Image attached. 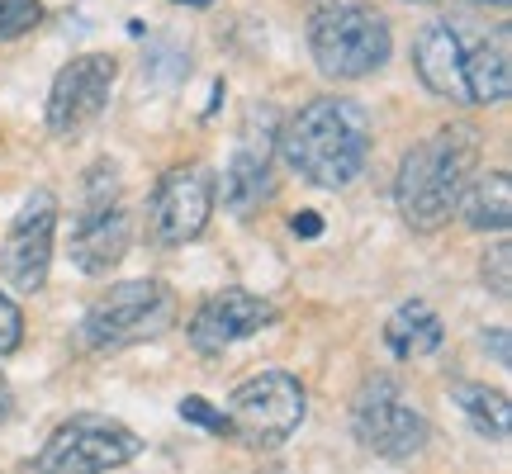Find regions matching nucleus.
I'll return each mask as SVG.
<instances>
[{
    "mask_svg": "<svg viewBox=\"0 0 512 474\" xmlns=\"http://www.w3.org/2000/svg\"><path fill=\"white\" fill-rule=\"evenodd\" d=\"M275 133H280V119L271 114V105H252L238 147L228 157V171H223V209H233L238 219H252L256 209L271 204L275 195Z\"/></svg>",
    "mask_w": 512,
    "mask_h": 474,
    "instance_id": "obj_10",
    "label": "nucleus"
},
{
    "mask_svg": "<svg viewBox=\"0 0 512 474\" xmlns=\"http://www.w3.org/2000/svg\"><path fill=\"white\" fill-rule=\"evenodd\" d=\"M446 342V328H441L437 309L427 299H408L394 309V318L384 323V347L394 351L399 361H418V356H432V351Z\"/></svg>",
    "mask_w": 512,
    "mask_h": 474,
    "instance_id": "obj_16",
    "label": "nucleus"
},
{
    "mask_svg": "<svg viewBox=\"0 0 512 474\" xmlns=\"http://www.w3.org/2000/svg\"><path fill=\"white\" fill-rule=\"evenodd\" d=\"M290 228H294V237H318L323 233V219H318L313 209H304V214H294L290 219Z\"/></svg>",
    "mask_w": 512,
    "mask_h": 474,
    "instance_id": "obj_24",
    "label": "nucleus"
},
{
    "mask_svg": "<svg viewBox=\"0 0 512 474\" xmlns=\"http://www.w3.org/2000/svg\"><path fill=\"white\" fill-rule=\"evenodd\" d=\"M451 399H456V408L465 413V422L475 427L479 437L489 441H508L512 432V403L503 389H489V384H451Z\"/></svg>",
    "mask_w": 512,
    "mask_h": 474,
    "instance_id": "obj_18",
    "label": "nucleus"
},
{
    "mask_svg": "<svg viewBox=\"0 0 512 474\" xmlns=\"http://www.w3.org/2000/svg\"><path fill=\"white\" fill-rule=\"evenodd\" d=\"M15 413V394H10V384H5V375H0V422Z\"/></svg>",
    "mask_w": 512,
    "mask_h": 474,
    "instance_id": "obj_26",
    "label": "nucleus"
},
{
    "mask_svg": "<svg viewBox=\"0 0 512 474\" xmlns=\"http://www.w3.org/2000/svg\"><path fill=\"white\" fill-rule=\"evenodd\" d=\"M479 133L470 124H446L418 147H408L394 176V204L413 233H437L456 214L465 181L475 176Z\"/></svg>",
    "mask_w": 512,
    "mask_h": 474,
    "instance_id": "obj_2",
    "label": "nucleus"
},
{
    "mask_svg": "<svg viewBox=\"0 0 512 474\" xmlns=\"http://www.w3.org/2000/svg\"><path fill=\"white\" fill-rule=\"evenodd\" d=\"M143 437L105 413H76L57 427L38 451V474H110L128 460H138Z\"/></svg>",
    "mask_w": 512,
    "mask_h": 474,
    "instance_id": "obj_7",
    "label": "nucleus"
},
{
    "mask_svg": "<svg viewBox=\"0 0 512 474\" xmlns=\"http://www.w3.org/2000/svg\"><path fill=\"white\" fill-rule=\"evenodd\" d=\"M181 418L195 422V427H204V432H219V437L228 432V422H223L219 408H209V403L195 399V394H190V399H181Z\"/></svg>",
    "mask_w": 512,
    "mask_h": 474,
    "instance_id": "obj_23",
    "label": "nucleus"
},
{
    "mask_svg": "<svg viewBox=\"0 0 512 474\" xmlns=\"http://www.w3.org/2000/svg\"><path fill=\"white\" fill-rule=\"evenodd\" d=\"M456 214L479 233H508L512 223V185L508 171H484V176H470L465 190L456 200Z\"/></svg>",
    "mask_w": 512,
    "mask_h": 474,
    "instance_id": "obj_17",
    "label": "nucleus"
},
{
    "mask_svg": "<svg viewBox=\"0 0 512 474\" xmlns=\"http://www.w3.org/2000/svg\"><path fill=\"white\" fill-rule=\"evenodd\" d=\"M214 204H219V185L214 171L200 162L190 166H171L162 181L152 185V200H147V233L162 247H185L209 228L214 219Z\"/></svg>",
    "mask_w": 512,
    "mask_h": 474,
    "instance_id": "obj_9",
    "label": "nucleus"
},
{
    "mask_svg": "<svg viewBox=\"0 0 512 474\" xmlns=\"http://www.w3.org/2000/svg\"><path fill=\"white\" fill-rule=\"evenodd\" d=\"M309 53L332 81H361L394 53L389 19L366 0H323L309 19Z\"/></svg>",
    "mask_w": 512,
    "mask_h": 474,
    "instance_id": "obj_3",
    "label": "nucleus"
},
{
    "mask_svg": "<svg viewBox=\"0 0 512 474\" xmlns=\"http://www.w3.org/2000/svg\"><path fill=\"white\" fill-rule=\"evenodd\" d=\"M484 351H494L498 365H508V332L494 328V332H484Z\"/></svg>",
    "mask_w": 512,
    "mask_h": 474,
    "instance_id": "obj_25",
    "label": "nucleus"
},
{
    "mask_svg": "<svg viewBox=\"0 0 512 474\" xmlns=\"http://www.w3.org/2000/svg\"><path fill=\"white\" fill-rule=\"evenodd\" d=\"M275 318V309L252 290H219L190 313V347L200 356H219L233 342H247Z\"/></svg>",
    "mask_w": 512,
    "mask_h": 474,
    "instance_id": "obj_13",
    "label": "nucleus"
},
{
    "mask_svg": "<svg viewBox=\"0 0 512 474\" xmlns=\"http://www.w3.org/2000/svg\"><path fill=\"white\" fill-rule=\"evenodd\" d=\"M275 152L290 162L294 176H304L318 190H342L361 176L370 157V119L356 100L318 95L304 110H294L280 133Z\"/></svg>",
    "mask_w": 512,
    "mask_h": 474,
    "instance_id": "obj_1",
    "label": "nucleus"
},
{
    "mask_svg": "<svg viewBox=\"0 0 512 474\" xmlns=\"http://www.w3.org/2000/svg\"><path fill=\"white\" fill-rule=\"evenodd\" d=\"M114 76H119V62H114L110 53H81L53 76V91H48V128H53L57 138H76V133H86V128L105 114Z\"/></svg>",
    "mask_w": 512,
    "mask_h": 474,
    "instance_id": "obj_12",
    "label": "nucleus"
},
{
    "mask_svg": "<svg viewBox=\"0 0 512 474\" xmlns=\"http://www.w3.org/2000/svg\"><path fill=\"white\" fill-rule=\"evenodd\" d=\"M133 242L124 204H119V171L100 162L81 181V214L72 228V266L81 275H110Z\"/></svg>",
    "mask_w": 512,
    "mask_h": 474,
    "instance_id": "obj_6",
    "label": "nucleus"
},
{
    "mask_svg": "<svg viewBox=\"0 0 512 474\" xmlns=\"http://www.w3.org/2000/svg\"><path fill=\"white\" fill-rule=\"evenodd\" d=\"M304 408H309V394H304L299 375L256 370L233 389L223 422H228V437H238L247 451H275L299 432Z\"/></svg>",
    "mask_w": 512,
    "mask_h": 474,
    "instance_id": "obj_5",
    "label": "nucleus"
},
{
    "mask_svg": "<svg viewBox=\"0 0 512 474\" xmlns=\"http://www.w3.org/2000/svg\"><path fill=\"white\" fill-rule=\"evenodd\" d=\"M413 72L432 95L451 100V105H470L465 100V43L451 19H432L422 24L413 38Z\"/></svg>",
    "mask_w": 512,
    "mask_h": 474,
    "instance_id": "obj_14",
    "label": "nucleus"
},
{
    "mask_svg": "<svg viewBox=\"0 0 512 474\" xmlns=\"http://www.w3.org/2000/svg\"><path fill=\"white\" fill-rule=\"evenodd\" d=\"M256 474H290V470H285V465H261Z\"/></svg>",
    "mask_w": 512,
    "mask_h": 474,
    "instance_id": "obj_28",
    "label": "nucleus"
},
{
    "mask_svg": "<svg viewBox=\"0 0 512 474\" xmlns=\"http://www.w3.org/2000/svg\"><path fill=\"white\" fill-rule=\"evenodd\" d=\"M508 29L484 34L475 48H465V100L470 105H498L512 91V57Z\"/></svg>",
    "mask_w": 512,
    "mask_h": 474,
    "instance_id": "obj_15",
    "label": "nucleus"
},
{
    "mask_svg": "<svg viewBox=\"0 0 512 474\" xmlns=\"http://www.w3.org/2000/svg\"><path fill=\"white\" fill-rule=\"evenodd\" d=\"M351 432L356 441L384 460H408L427 446V418L418 403L403 399L394 375H370L351 403Z\"/></svg>",
    "mask_w": 512,
    "mask_h": 474,
    "instance_id": "obj_8",
    "label": "nucleus"
},
{
    "mask_svg": "<svg viewBox=\"0 0 512 474\" xmlns=\"http://www.w3.org/2000/svg\"><path fill=\"white\" fill-rule=\"evenodd\" d=\"M508 275H512V247H508V242H498L494 252L484 256V285L494 290V299H508V294H512Z\"/></svg>",
    "mask_w": 512,
    "mask_h": 474,
    "instance_id": "obj_21",
    "label": "nucleus"
},
{
    "mask_svg": "<svg viewBox=\"0 0 512 474\" xmlns=\"http://www.w3.org/2000/svg\"><path fill=\"white\" fill-rule=\"evenodd\" d=\"M176 323V294L162 280H124L95 299L86 318H81V347L95 356L138 347V342H157L166 328Z\"/></svg>",
    "mask_w": 512,
    "mask_h": 474,
    "instance_id": "obj_4",
    "label": "nucleus"
},
{
    "mask_svg": "<svg viewBox=\"0 0 512 474\" xmlns=\"http://www.w3.org/2000/svg\"><path fill=\"white\" fill-rule=\"evenodd\" d=\"M43 19V0H0V43L34 34Z\"/></svg>",
    "mask_w": 512,
    "mask_h": 474,
    "instance_id": "obj_20",
    "label": "nucleus"
},
{
    "mask_svg": "<svg viewBox=\"0 0 512 474\" xmlns=\"http://www.w3.org/2000/svg\"><path fill=\"white\" fill-rule=\"evenodd\" d=\"M53 237H57V195L53 190H34V195L24 200V209L15 214L5 242H0V275H5L19 294H38L48 285Z\"/></svg>",
    "mask_w": 512,
    "mask_h": 474,
    "instance_id": "obj_11",
    "label": "nucleus"
},
{
    "mask_svg": "<svg viewBox=\"0 0 512 474\" xmlns=\"http://www.w3.org/2000/svg\"><path fill=\"white\" fill-rule=\"evenodd\" d=\"M19 342H24V313H19V304L10 294L0 290V356L19 351Z\"/></svg>",
    "mask_w": 512,
    "mask_h": 474,
    "instance_id": "obj_22",
    "label": "nucleus"
},
{
    "mask_svg": "<svg viewBox=\"0 0 512 474\" xmlns=\"http://www.w3.org/2000/svg\"><path fill=\"white\" fill-rule=\"evenodd\" d=\"M171 5H190V10H204V5H214V0H171Z\"/></svg>",
    "mask_w": 512,
    "mask_h": 474,
    "instance_id": "obj_27",
    "label": "nucleus"
},
{
    "mask_svg": "<svg viewBox=\"0 0 512 474\" xmlns=\"http://www.w3.org/2000/svg\"><path fill=\"white\" fill-rule=\"evenodd\" d=\"M185 67H190V57H185V48H176L171 38H157V43L143 53V81H152V86L181 81Z\"/></svg>",
    "mask_w": 512,
    "mask_h": 474,
    "instance_id": "obj_19",
    "label": "nucleus"
},
{
    "mask_svg": "<svg viewBox=\"0 0 512 474\" xmlns=\"http://www.w3.org/2000/svg\"><path fill=\"white\" fill-rule=\"evenodd\" d=\"M479 5H494V10H508V0H479Z\"/></svg>",
    "mask_w": 512,
    "mask_h": 474,
    "instance_id": "obj_29",
    "label": "nucleus"
}]
</instances>
